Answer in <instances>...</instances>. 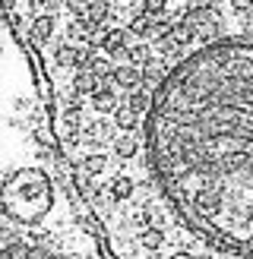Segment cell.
I'll use <instances>...</instances> for the list:
<instances>
[{
  "instance_id": "obj_1",
  "label": "cell",
  "mask_w": 253,
  "mask_h": 259,
  "mask_svg": "<svg viewBox=\"0 0 253 259\" xmlns=\"http://www.w3.org/2000/svg\"><path fill=\"white\" fill-rule=\"evenodd\" d=\"M98 82H108L114 89H123V92H133V89L143 85V67H133V63H120L114 67V73L108 79H98Z\"/></svg>"
},
{
  "instance_id": "obj_2",
  "label": "cell",
  "mask_w": 253,
  "mask_h": 259,
  "mask_svg": "<svg viewBox=\"0 0 253 259\" xmlns=\"http://www.w3.org/2000/svg\"><path fill=\"white\" fill-rule=\"evenodd\" d=\"M126 29H105L101 32V54L105 57H123L126 54Z\"/></svg>"
},
{
  "instance_id": "obj_3",
  "label": "cell",
  "mask_w": 253,
  "mask_h": 259,
  "mask_svg": "<svg viewBox=\"0 0 253 259\" xmlns=\"http://www.w3.org/2000/svg\"><path fill=\"white\" fill-rule=\"evenodd\" d=\"M67 89H70V92H76V95H82V98H89V95L98 89V76L89 73V70H73Z\"/></svg>"
},
{
  "instance_id": "obj_4",
  "label": "cell",
  "mask_w": 253,
  "mask_h": 259,
  "mask_svg": "<svg viewBox=\"0 0 253 259\" xmlns=\"http://www.w3.org/2000/svg\"><path fill=\"white\" fill-rule=\"evenodd\" d=\"M54 63L63 70H76L79 67V45H73V41H60L54 48Z\"/></svg>"
},
{
  "instance_id": "obj_5",
  "label": "cell",
  "mask_w": 253,
  "mask_h": 259,
  "mask_svg": "<svg viewBox=\"0 0 253 259\" xmlns=\"http://www.w3.org/2000/svg\"><path fill=\"white\" fill-rule=\"evenodd\" d=\"M54 32H57L54 13H38V16L32 19V38L35 41H48V38H54Z\"/></svg>"
},
{
  "instance_id": "obj_6",
  "label": "cell",
  "mask_w": 253,
  "mask_h": 259,
  "mask_svg": "<svg viewBox=\"0 0 253 259\" xmlns=\"http://www.w3.org/2000/svg\"><path fill=\"white\" fill-rule=\"evenodd\" d=\"M126 63H133V67H146V63H152L155 60V48L152 45H146V41H136V45H130L126 48Z\"/></svg>"
},
{
  "instance_id": "obj_7",
  "label": "cell",
  "mask_w": 253,
  "mask_h": 259,
  "mask_svg": "<svg viewBox=\"0 0 253 259\" xmlns=\"http://www.w3.org/2000/svg\"><path fill=\"white\" fill-rule=\"evenodd\" d=\"M152 25H155V19H152L146 10H139V13L130 16V22H126V32L136 35V38H149L152 35Z\"/></svg>"
},
{
  "instance_id": "obj_8",
  "label": "cell",
  "mask_w": 253,
  "mask_h": 259,
  "mask_svg": "<svg viewBox=\"0 0 253 259\" xmlns=\"http://www.w3.org/2000/svg\"><path fill=\"white\" fill-rule=\"evenodd\" d=\"M89 19L98 22V25H108V22L114 19L111 4H108V0H92V7H89Z\"/></svg>"
},
{
  "instance_id": "obj_9",
  "label": "cell",
  "mask_w": 253,
  "mask_h": 259,
  "mask_svg": "<svg viewBox=\"0 0 253 259\" xmlns=\"http://www.w3.org/2000/svg\"><path fill=\"white\" fill-rule=\"evenodd\" d=\"M143 10L152 19H161V16H168V0H143Z\"/></svg>"
},
{
  "instance_id": "obj_10",
  "label": "cell",
  "mask_w": 253,
  "mask_h": 259,
  "mask_svg": "<svg viewBox=\"0 0 253 259\" xmlns=\"http://www.w3.org/2000/svg\"><path fill=\"white\" fill-rule=\"evenodd\" d=\"M89 7H92V0H67V13H70L73 19L89 16Z\"/></svg>"
},
{
  "instance_id": "obj_11",
  "label": "cell",
  "mask_w": 253,
  "mask_h": 259,
  "mask_svg": "<svg viewBox=\"0 0 253 259\" xmlns=\"http://www.w3.org/2000/svg\"><path fill=\"white\" fill-rule=\"evenodd\" d=\"M231 13H237V16H250L253 0H231Z\"/></svg>"
},
{
  "instance_id": "obj_12",
  "label": "cell",
  "mask_w": 253,
  "mask_h": 259,
  "mask_svg": "<svg viewBox=\"0 0 253 259\" xmlns=\"http://www.w3.org/2000/svg\"><path fill=\"white\" fill-rule=\"evenodd\" d=\"M209 4H212V7H219V4H222V0H209Z\"/></svg>"
},
{
  "instance_id": "obj_13",
  "label": "cell",
  "mask_w": 253,
  "mask_h": 259,
  "mask_svg": "<svg viewBox=\"0 0 253 259\" xmlns=\"http://www.w3.org/2000/svg\"><path fill=\"white\" fill-rule=\"evenodd\" d=\"M181 4H190V0H181Z\"/></svg>"
},
{
  "instance_id": "obj_14",
  "label": "cell",
  "mask_w": 253,
  "mask_h": 259,
  "mask_svg": "<svg viewBox=\"0 0 253 259\" xmlns=\"http://www.w3.org/2000/svg\"><path fill=\"white\" fill-rule=\"evenodd\" d=\"M126 4H133V0H126Z\"/></svg>"
}]
</instances>
